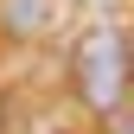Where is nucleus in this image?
I'll list each match as a JSON object with an SVG mask.
<instances>
[{"mask_svg":"<svg viewBox=\"0 0 134 134\" xmlns=\"http://www.w3.org/2000/svg\"><path fill=\"white\" fill-rule=\"evenodd\" d=\"M0 19H7V32H19V38H32L45 19H51V0H7L0 7Z\"/></svg>","mask_w":134,"mask_h":134,"instance_id":"nucleus-2","label":"nucleus"},{"mask_svg":"<svg viewBox=\"0 0 134 134\" xmlns=\"http://www.w3.org/2000/svg\"><path fill=\"white\" fill-rule=\"evenodd\" d=\"M70 77H77V96L102 115H121L128 109V32L121 26H96L83 32L77 58H70Z\"/></svg>","mask_w":134,"mask_h":134,"instance_id":"nucleus-1","label":"nucleus"}]
</instances>
